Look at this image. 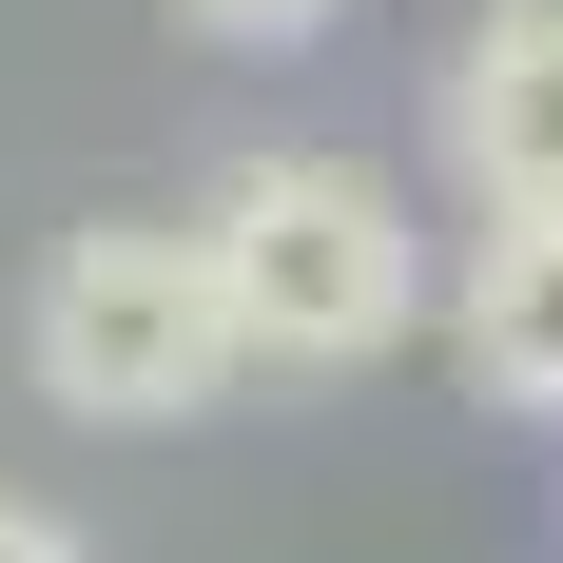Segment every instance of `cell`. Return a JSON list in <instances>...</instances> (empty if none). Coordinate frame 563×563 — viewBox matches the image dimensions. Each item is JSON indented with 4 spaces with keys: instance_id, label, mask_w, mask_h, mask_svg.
Masks as SVG:
<instances>
[{
    "instance_id": "cell-1",
    "label": "cell",
    "mask_w": 563,
    "mask_h": 563,
    "mask_svg": "<svg viewBox=\"0 0 563 563\" xmlns=\"http://www.w3.org/2000/svg\"><path fill=\"white\" fill-rule=\"evenodd\" d=\"M195 253H214L233 369H389L408 311H428V233L369 156H233Z\"/></svg>"
},
{
    "instance_id": "cell-2",
    "label": "cell",
    "mask_w": 563,
    "mask_h": 563,
    "mask_svg": "<svg viewBox=\"0 0 563 563\" xmlns=\"http://www.w3.org/2000/svg\"><path fill=\"white\" fill-rule=\"evenodd\" d=\"M20 369H40V408H78V428H195V408L233 389L214 253H195L175 214H98V233H58L40 291H20Z\"/></svg>"
},
{
    "instance_id": "cell-3",
    "label": "cell",
    "mask_w": 563,
    "mask_h": 563,
    "mask_svg": "<svg viewBox=\"0 0 563 563\" xmlns=\"http://www.w3.org/2000/svg\"><path fill=\"white\" fill-rule=\"evenodd\" d=\"M448 175L486 214H563V0H486L448 40Z\"/></svg>"
},
{
    "instance_id": "cell-4",
    "label": "cell",
    "mask_w": 563,
    "mask_h": 563,
    "mask_svg": "<svg viewBox=\"0 0 563 563\" xmlns=\"http://www.w3.org/2000/svg\"><path fill=\"white\" fill-rule=\"evenodd\" d=\"M466 389L525 408V428H563V214H486V253H466Z\"/></svg>"
},
{
    "instance_id": "cell-5",
    "label": "cell",
    "mask_w": 563,
    "mask_h": 563,
    "mask_svg": "<svg viewBox=\"0 0 563 563\" xmlns=\"http://www.w3.org/2000/svg\"><path fill=\"white\" fill-rule=\"evenodd\" d=\"M175 20H195V40H233V58H273V40H331L350 0H175Z\"/></svg>"
},
{
    "instance_id": "cell-6",
    "label": "cell",
    "mask_w": 563,
    "mask_h": 563,
    "mask_svg": "<svg viewBox=\"0 0 563 563\" xmlns=\"http://www.w3.org/2000/svg\"><path fill=\"white\" fill-rule=\"evenodd\" d=\"M0 563H98V544H78L58 506H20V486H0Z\"/></svg>"
}]
</instances>
